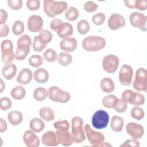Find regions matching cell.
<instances>
[{"label": "cell", "instance_id": "cell-1", "mask_svg": "<svg viewBox=\"0 0 147 147\" xmlns=\"http://www.w3.org/2000/svg\"><path fill=\"white\" fill-rule=\"evenodd\" d=\"M43 9L45 13L48 17L54 18L67 10L68 4L65 1L44 0L43 2Z\"/></svg>", "mask_w": 147, "mask_h": 147}, {"label": "cell", "instance_id": "cell-2", "mask_svg": "<svg viewBox=\"0 0 147 147\" xmlns=\"http://www.w3.org/2000/svg\"><path fill=\"white\" fill-rule=\"evenodd\" d=\"M106 44L104 38L98 36H88L82 41L83 48L88 52H95L103 49Z\"/></svg>", "mask_w": 147, "mask_h": 147}, {"label": "cell", "instance_id": "cell-3", "mask_svg": "<svg viewBox=\"0 0 147 147\" xmlns=\"http://www.w3.org/2000/svg\"><path fill=\"white\" fill-rule=\"evenodd\" d=\"M71 136L74 142L79 144L86 139L84 130L83 128V121L79 117H74L71 121Z\"/></svg>", "mask_w": 147, "mask_h": 147}, {"label": "cell", "instance_id": "cell-4", "mask_svg": "<svg viewBox=\"0 0 147 147\" xmlns=\"http://www.w3.org/2000/svg\"><path fill=\"white\" fill-rule=\"evenodd\" d=\"M47 91L48 97L53 102L66 103L71 99L70 94L66 91L60 89L57 86H51L48 89Z\"/></svg>", "mask_w": 147, "mask_h": 147}, {"label": "cell", "instance_id": "cell-5", "mask_svg": "<svg viewBox=\"0 0 147 147\" xmlns=\"http://www.w3.org/2000/svg\"><path fill=\"white\" fill-rule=\"evenodd\" d=\"M1 58L4 64H9L11 63L15 59V53L13 52V44L10 40H4L1 44Z\"/></svg>", "mask_w": 147, "mask_h": 147}, {"label": "cell", "instance_id": "cell-6", "mask_svg": "<svg viewBox=\"0 0 147 147\" xmlns=\"http://www.w3.org/2000/svg\"><path fill=\"white\" fill-rule=\"evenodd\" d=\"M133 86L134 88L138 91L146 92L147 71L145 68H139L136 70Z\"/></svg>", "mask_w": 147, "mask_h": 147}, {"label": "cell", "instance_id": "cell-7", "mask_svg": "<svg viewBox=\"0 0 147 147\" xmlns=\"http://www.w3.org/2000/svg\"><path fill=\"white\" fill-rule=\"evenodd\" d=\"M109 121V114L103 110H99L95 111L91 118L92 125L96 129H102L106 127Z\"/></svg>", "mask_w": 147, "mask_h": 147}, {"label": "cell", "instance_id": "cell-8", "mask_svg": "<svg viewBox=\"0 0 147 147\" xmlns=\"http://www.w3.org/2000/svg\"><path fill=\"white\" fill-rule=\"evenodd\" d=\"M122 99L132 105L138 106L145 103L144 96L140 93L133 91L131 90H126L122 94Z\"/></svg>", "mask_w": 147, "mask_h": 147}, {"label": "cell", "instance_id": "cell-9", "mask_svg": "<svg viewBox=\"0 0 147 147\" xmlns=\"http://www.w3.org/2000/svg\"><path fill=\"white\" fill-rule=\"evenodd\" d=\"M84 130L89 142L92 146H96L98 144L104 141L105 136L103 134L93 130L88 124L85 125Z\"/></svg>", "mask_w": 147, "mask_h": 147}, {"label": "cell", "instance_id": "cell-10", "mask_svg": "<svg viewBox=\"0 0 147 147\" xmlns=\"http://www.w3.org/2000/svg\"><path fill=\"white\" fill-rule=\"evenodd\" d=\"M119 58L114 55H108L105 56L102 60V67L105 71L112 74L115 72L119 65Z\"/></svg>", "mask_w": 147, "mask_h": 147}, {"label": "cell", "instance_id": "cell-11", "mask_svg": "<svg viewBox=\"0 0 147 147\" xmlns=\"http://www.w3.org/2000/svg\"><path fill=\"white\" fill-rule=\"evenodd\" d=\"M131 25L135 28H138L140 30L146 32L147 30V17L140 12H133L129 17Z\"/></svg>", "mask_w": 147, "mask_h": 147}, {"label": "cell", "instance_id": "cell-12", "mask_svg": "<svg viewBox=\"0 0 147 147\" xmlns=\"http://www.w3.org/2000/svg\"><path fill=\"white\" fill-rule=\"evenodd\" d=\"M133 76V69L127 64L123 65L120 69L119 72V80L120 83L126 86L131 84Z\"/></svg>", "mask_w": 147, "mask_h": 147}, {"label": "cell", "instance_id": "cell-13", "mask_svg": "<svg viewBox=\"0 0 147 147\" xmlns=\"http://www.w3.org/2000/svg\"><path fill=\"white\" fill-rule=\"evenodd\" d=\"M126 130L127 133L133 139H140L144 134V127L138 123L129 122L126 125Z\"/></svg>", "mask_w": 147, "mask_h": 147}, {"label": "cell", "instance_id": "cell-14", "mask_svg": "<svg viewBox=\"0 0 147 147\" xmlns=\"http://www.w3.org/2000/svg\"><path fill=\"white\" fill-rule=\"evenodd\" d=\"M27 27L28 30L32 32H40L42 30L43 27L42 18L39 15L34 14L30 16L28 20Z\"/></svg>", "mask_w": 147, "mask_h": 147}, {"label": "cell", "instance_id": "cell-15", "mask_svg": "<svg viewBox=\"0 0 147 147\" xmlns=\"http://www.w3.org/2000/svg\"><path fill=\"white\" fill-rule=\"evenodd\" d=\"M107 24L110 29L116 30L123 27L126 24V21L122 15L117 13H113L108 20Z\"/></svg>", "mask_w": 147, "mask_h": 147}, {"label": "cell", "instance_id": "cell-16", "mask_svg": "<svg viewBox=\"0 0 147 147\" xmlns=\"http://www.w3.org/2000/svg\"><path fill=\"white\" fill-rule=\"evenodd\" d=\"M23 141L28 147H38L40 145L38 137L32 130H27L25 131Z\"/></svg>", "mask_w": 147, "mask_h": 147}, {"label": "cell", "instance_id": "cell-17", "mask_svg": "<svg viewBox=\"0 0 147 147\" xmlns=\"http://www.w3.org/2000/svg\"><path fill=\"white\" fill-rule=\"evenodd\" d=\"M41 142L47 146H56L60 144L56 132L52 130L47 131L42 134Z\"/></svg>", "mask_w": 147, "mask_h": 147}, {"label": "cell", "instance_id": "cell-18", "mask_svg": "<svg viewBox=\"0 0 147 147\" xmlns=\"http://www.w3.org/2000/svg\"><path fill=\"white\" fill-rule=\"evenodd\" d=\"M60 48L65 52H73L77 48V41L74 37L64 38L60 43Z\"/></svg>", "mask_w": 147, "mask_h": 147}, {"label": "cell", "instance_id": "cell-19", "mask_svg": "<svg viewBox=\"0 0 147 147\" xmlns=\"http://www.w3.org/2000/svg\"><path fill=\"white\" fill-rule=\"evenodd\" d=\"M33 79L32 71L27 68L22 69L17 77V82L22 85L29 84Z\"/></svg>", "mask_w": 147, "mask_h": 147}, {"label": "cell", "instance_id": "cell-20", "mask_svg": "<svg viewBox=\"0 0 147 147\" xmlns=\"http://www.w3.org/2000/svg\"><path fill=\"white\" fill-rule=\"evenodd\" d=\"M56 133L59 143L63 146H69L73 144L74 141L72 138L71 134L68 131H61L56 130Z\"/></svg>", "mask_w": 147, "mask_h": 147}, {"label": "cell", "instance_id": "cell-21", "mask_svg": "<svg viewBox=\"0 0 147 147\" xmlns=\"http://www.w3.org/2000/svg\"><path fill=\"white\" fill-rule=\"evenodd\" d=\"M74 32V28L72 25L67 22H63L61 27L56 32L58 36L60 38H64L71 36Z\"/></svg>", "mask_w": 147, "mask_h": 147}, {"label": "cell", "instance_id": "cell-22", "mask_svg": "<svg viewBox=\"0 0 147 147\" xmlns=\"http://www.w3.org/2000/svg\"><path fill=\"white\" fill-rule=\"evenodd\" d=\"M17 67L15 64L10 63L6 64L2 69V74L3 76L7 80L12 79L17 73Z\"/></svg>", "mask_w": 147, "mask_h": 147}, {"label": "cell", "instance_id": "cell-23", "mask_svg": "<svg viewBox=\"0 0 147 147\" xmlns=\"http://www.w3.org/2000/svg\"><path fill=\"white\" fill-rule=\"evenodd\" d=\"M30 47L27 45H18L14 53L15 59L18 61L24 60L30 52Z\"/></svg>", "mask_w": 147, "mask_h": 147}, {"label": "cell", "instance_id": "cell-24", "mask_svg": "<svg viewBox=\"0 0 147 147\" xmlns=\"http://www.w3.org/2000/svg\"><path fill=\"white\" fill-rule=\"evenodd\" d=\"M34 78L39 83H46L49 79V74L47 69L43 68H37L34 72Z\"/></svg>", "mask_w": 147, "mask_h": 147}, {"label": "cell", "instance_id": "cell-25", "mask_svg": "<svg viewBox=\"0 0 147 147\" xmlns=\"http://www.w3.org/2000/svg\"><path fill=\"white\" fill-rule=\"evenodd\" d=\"M7 120L11 125L17 126L22 123L23 115L18 111H11L7 115Z\"/></svg>", "mask_w": 147, "mask_h": 147}, {"label": "cell", "instance_id": "cell-26", "mask_svg": "<svg viewBox=\"0 0 147 147\" xmlns=\"http://www.w3.org/2000/svg\"><path fill=\"white\" fill-rule=\"evenodd\" d=\"M100 87L101 90L106 93L112 92L115 89V84L113 80L109 77L102 79L100 83Z\"/></svg>", "mask_w": 147, "mask_h": 147}, {"label": "cell", "instance_id": "cell-27", "mask_svg": "<svg viewBox=\"0 0 147 147\" xmlns=\"http://www.w3.org/2000/svg\"><path fill=\"white\" fill-rule=\"evenodd\" d=\"M124 125V121L121 117L114 115L110 121L111 129L115 132H121Z\"/></svg>", "mask_w": 147, "mask_h": 147}, {"label": "cell", "instance_id": "cell-28", "mask_svg": "<svg viewBox=\"0 0 147 147\" xmlns=\"http://www.w3.org/2000/svg\"><path fill=\"white\" fill-rule=\"evenodd\" d=\"M39 115L41 119L45 121H51L55 119V112L49 107H43L40 109Z\"/></svg>", "mask_w": 147, "mask_h": 147}, {"label": "cell", "instance_id": "cell-29", "mask_svg": "<svg viewBox=\"0 0 147 147\" xmlns=\"http://www.w3.org/2000/svg\"><path fill=\"white\" fill-rule=\"evenodd\" d=\"M45 127V123L43 121L38 118L32 119L29 123L30 129L36 133H40L42 131Z\"/></svg>", "mask_w": 147, "mask_h": 147}, {"label": "cell", "instance_id": "cell-30", "mask_svg": "<svg viewBox=\"0 0 147 147\" xmlns=\"http://www.w3.org/2000/svg\"><path fill=\"white\" fill-rule=\"evenodd\" d=\"M26 90L21 86H17L12 88L11 91V96L15 100H21L25 96Z\"/></svg>", "mask_w": 147, "mask_h": 147}, {"label": "cell", "instance_id": "cell-31", "mask_svg": "<svg viewBox=\"0 0 147 147\" xmlns=\"http://www.w3.org/2000/svg\"><path fill=\"white\" fill-rule=\"evenodd\" d=\"M33 95L35 100L41 102L45 100L48 97V91L45 88L38 87L34 90Z\"/></svg>", "mask_w": 147, "mask_h": 147}, {"label": "cell", "instance_id": "cell-32", "mask_svg": "<svg viewBox=\"0 0 147 147\" xmlns=\"http://www.w3.org/2000/svg\"><path fill=\"white\" fill-rule=\"evenodd\" d=\"M57 61L59 64L63 66H67L69 65L72 61V56L68 52H63L58 55Z\"/></svg>", "mask_w": 147, "mask_h": 147}, {"label": "cell", "instance_id": "cell-33", "mask_svg": "<svg viewBox=\"0 0 147 147\" xmlns=\"http://www.w3.org/2000/svg\"><path fill=\"white\" fill-rule=\"evenodd\" d=\"M79 16V12L78 10L74 7L71 6L67 9L65 13V17L69 21H73L76 20Z\"/></svg>", "mask_w": 147, "mask_h": 147}, {"label": "cell", "instance_id": "cell-34", "mask_svg": "<svg viewBox=\"0 0 147 147\" xmlns=\"http://www.w3.org/2000/svg\"><path fill=\"white\" fill-rule=\"evenodd\" d=\"M90 29L89 22L86 20H82L77 24V30L81 34H87Z\"/></svg>", "mask_w": 147, "mask_h": 147}, {"label": "cell", "instance_id": "cell-35", "mask_svg": "<svg viewBox=\"0 0 147 147\" xmlns=\"http://www.w3.org/2000/svg\"><path fill=\"white\" fill-rule=\"evenodd\" d=\"M118 99V98L113 94L108 95L107 96H105L102 99V105L108 109L113 108V106L115 103V102Z\"/></svg>", "mask_w": 147, "mask_h": 147}, {"label": "cell", "instance_id": "cell-36", "mask_svg": "<svg viewBox=\"0 0 147 147\" xmlns=\"http://www.w3.org/2000/svg\"><path fill=\"white\" fill-rule=\"evenodd\" d=\"M43 56L44 59L49 62H54L56 60H57L58 58V55L56 52L52 48L46 49L44 52Z\"/></svg>", "mask_w": 147, "mask_h": 147}, {"label": "cell", "instance_id": "cell-37", "mask_svg": "<svg viewBox=\"0 0 147 147\" xmlns=\"http://www.w3.org/2000/svg\"><path fill=\"white\" fill-rule=\"evenodd\" d=\"M113 108L118 113H124L127 108V103L124 101L122 99L118 98V99L115 102Z\"/></svg>", "mask_w": 147, "mask_h": 147}, {"label": "cell", "instance_id": "cell-38", "mask_svg": "<svg viewBox=\"0 0 147 147\" xmlns=\"http://www.w3.org/2000/svg\"><path fill=\"white\" fill-rule=\"evenodd\" d=\"M131 116L133 119L140 121L144 118L145 112L142 108L136 106L131 110Z\"/></svg>", "mask_w": 147, "mask_h": 147}, {"label": "cell", "instance_id": "cell-39", "mask_svg": "<svg viewBox=\"0 0 147 147\" xmlns=\"http://www.w3.org/2000/svg\"><path fill=\"white\" fill-rule=\"evenodd\" d=\"M28 62L30 66L34 68H37L42 64L44 59L40 55H33L29 57Z\"/></svg>", "mask_w": 147, "mask_h": 147}, {"label": "cell", "instance_id": "cell-40", "mask_svg": "<svg viewBox=\"0 0 147 147\" xmlns=\"http://www.w3.org/2000/svg\"><path fill=\"white\" fill-rule=\"evenodd\" d=\"M38 37H40V40L47 45L51 41L53 35L49 30L42 29L40 32Z\"/></svg>", "mask_w": 147, "mask_h": 147}, {"label": "cell", "instance_id": "cell-41", "mask_svg": "<svg viewBox=\"0 0 147 147\" xmlns=\"http://www.w3.org/2000/svg\"><path fill=\"white\" fill-rule=\"evenodd\" d=\"M24 24L22 21L20 20H17L14 22L12 32L16 36H19L24 32Z\"/></svg>", "mask_w": 147, "mask_h": 147}, {"label": "cell", "instance_id": "cell-42", "mask_svg": "<svg viewBox=\"0 0 147 147\" xmlns=\"http://www.w3.org/2000/svg\"><path fill=\"white\" fill-rule=\"evenodd\" d=\"M53 127L58 130L68 131L70 129V125L67 120H62L55 122Z\"/></svg>", "mask_w": 147, "mask_h": 147}, {"label": "cell", "instance_id": "cell-43", "mask_svg": "<svg viewBox=\"0 0 147 147\" xmlns=\"http://www.w3.org/2000/svg\"><path fill=\"white\" fill-rule=\"evenodd\" d=\"M46 47V44H44L40 38L38 36H36L34 37L33 42V48L36 52H41Z\"/></svg>", "mask_w": 147, "mask_h": 147}, {"label": "cell", "instance_id": "cell-44", "mask_svg": "<svg viewBox=\"0 0 147 147\" xmlns=\"http://www.w3.org/2000/svg\"><path fill=\"white\" fill-rule=\"evenodd\" d=\"M12 102L7 97H2L0 99V108L2 110L7 111L11 108Z\"/></svg>", "mask_w": 147, "mask_h": 147}, {"label": "cell", "instance_id": "cell-45", "mask_svg": "<svg viewBox=\"0 0 147 147\" xmlns=\"http://www.w3.org/2000/svg\"><path fill=\"white\" fill-rule=\"evenodd\" d=\"M23 2L22 0H8L7 5L14 10H19L22 6Z\"/></svg>", "mask_w": 147, "mask_h": 147}, {"label": "cell", "instance_id": "cell-46", "mask_svg": "<svg viewBox=\"0 0 147 147\" xmlns=\"http://www.w3.org/2000/svg\"><path fill=\"white\" fill-rule=\"evenodd\" d=\"M92 21L95 25H101L105 21V16L102 13H96L92 16Z\"/></svg>", "mask_w": 147, "mask_h": 147}, {"label": "cell", "instance_id": "cell-47", "mask_svg": "<svg viewBox=\"0 0 147 147\" xmlns=\"http://www.w3.org/2000/svg\"><path fill=\"white\" fill-rule=\"evenodd\" d=\"M98 8V5L92 1H88L84 5V9L88 13L95 11Z\"/></svg>", "mask_w": 147, "mask_h": 147}, {"label": "cell", "instance_id": "cell-48", "mask_svg": "<svg viewBox=\"0 0 147 147\" xmlns=\"http://www.w3.org/2000/svg\"><path fill=\"white\" fill-rule=\"evenodd\" d=\"M26 7L30 10H37L40 7L39 0H28L26 1Z\"/></svg>", "mask_w": 147, "mask_h": 147}, {"label": "cell", "instance_id": "cell-49", "mask_svg": "<svg viewBox=\"0 0 147 147\" xmlns=\"http://www.w3.org/2000/svg\"><path fill=\"white\" fill-rule=\"evenodd\" d=\"M17 45H27L30 47L32 45V40L29 36L24 34L21 36L17 40Z\"/></svg>", "mask_w": 147, "mask_h": 147}, {"label": "cell", "instance_id": "cell-50", "mask_svg": "<svg viewBox=\"0 0 147 147\" xmlns=\"http://www.w3.org/2000/svg\"><path fill=\"white\" fill-rule=\"evenodd\" d=\"M63 22L62 20L57 18H55L52 20L50 23V27L51 29L55 32H57L58 29L61 27Z\"/></svg>", "mask_w": 147, "mask_h": 147}, {"label": "cell", "instance_id": "cell-51", "mask_svg": "<svg viewBox=\"0 0 147 147\" xmlns=\"http://www.w3.org/2000/svg\"><path fill=\"white\" fill-rule=\"evenodd\" d=\"M147 8V1L146 0H136L135 9L138 10L144 11Z\"/></svg>", "mask_w": 147, "mask_h": 147}, {"label": "cell", "instance_id": "cell-52", "mask_svg": "<svg viewBox=\"0 0 147 147\" xmlns=\"http://www.w3.org/2000/svg\"><path fill=\"white\" fill-rule=\"evenodd\" d=\"M140 146V142L137 140L134 139H129L126 140L121 145V147H126V146H133V147H139Z\"/></svg>", "mask_w": 147, "mask_h": 147}, {"label": "cell", "instance_id": "cell-53", "mask_svg": "<svg viewBox=\"0 0 147 147\" xmlns=\"http://www.w3.org/2000/svg\"><path fill=\"white\" fill-rule=\"evenodd\" d=\"M9 28L7 25L6 24H1L0 25V37H6L9 33Z\"/></svg>", "mask_w": 147, "mask_h": 147}, {"label": "cell", "instance_id": "cell-54", "mask_svg": "<svg viewBox=\"0 0 147 147\" xmlns=\"http://www.w3.org/2000/svg\"><path fill=\"white\" fill-rule=\"evenodd\" d=\"M8 14L5 10H0V25L5 24L7 20Z\"/></svg>", "mask_w": 147, "mask_h": 147}, {"label": "cell", "instance_id": "cell-55", "mask_svg": "<svg viewBox=\"0 0 147 147\" xmlns=\"http://www.w3.org/2000/svg\"><path fill=\"white\" fill-rule=\"evenodd\" d=\"M7 129V125L6 122L3 119L1 118L0 119V132L3 133L6 131Z\"/></svg>", "mask_w": 147, "mask_h": 147}, {"label": "cell", "instance_id": "cell-56", "mask_svg": "<svg viewBox=\"0 0 147 147\" xmlns=\"http://www.w3.org/2000/svg\"><path fill=\"white\" fill-rule=\"evenodd\" d=\"M136 0H125L124 3L126 7L130 9H135Z\"/></svg>", "mask_w": 147, "mask_h": 147}, {"label": "cell", "instance_id": "cell-57", "mask_svg": "<svg viewBox=\"0 0 147 147\" xmlns=\"http://www.w3.org/2000/svg\"><path fill=\"white\" fill-rule=\"evenodd\" d=\"M96 146H112V145L111 144H110L109 142H102L99 144H98Z\"/></svg>", "mask_w": 147, "mask_h": 147}, {"label": "cell", "instance_id": "cell-58", "mask_svg": "<svg viewBox=\"0 0 147 147\" xmlns=\"http://www.w3.org/2000/svg\"><path fill=\"white\" fill-rule=\"evenodd\" d=\"M5 84L3 83L2 79H1V93L3 92V91L5 90Z\"/></svg>", "mask_w": 147, "mask_h": 147}]
</instances>
